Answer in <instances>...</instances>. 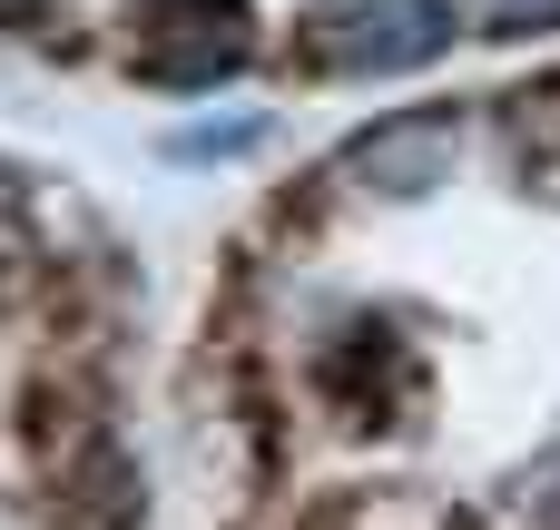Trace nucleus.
Instances as JSON below:
<instances>
[{
    "instance_id": "f257e3e1",
    "label": "nucleus",
    "mask_w": 560,
    "mask_h": 530,
    "mask_svg": "<svg viewBox=\"0 0 560 530\" xmlns=\"http://www.w3.org/2000/svg\"><path fill=\"white\" fill-rule=\"evenodd\" d=\"M453 39L443 0H325L315 10V59L325 69H413Z\"/></svg>"
},
{
    "instance_id": "f03ea898",
    "label": "nucleus",
    "mask_w": 560,
    "mask_h": 530,
    "mask_svg": "<svg viewBox=\"0 0 560 530\" xmlns=\"http://www.w3.org/2000/svg\"><path fill=\"white\" fill-rule=\"evenodd\" d=\"M453 148H463V118H453V108H413V118L364 128V138L335 157V187H364V197H423V187H443Z\"/></svg>"
},
{
    "instance_id": "7ed1b4c3",
    "label": "nucleus",
    "mask_w": 560,
    "mask_h": 530,
    "mask_svg": "<svg viewBox=\"0 0 560 530\" xmlns=\"http://www.w3.org/2000/svg\"><path fill=\"white\" fill-rule=\"evenodd\" d=\"M138 59L148 79L167 89H207L246 59V10L236 0H148V30H138Z\"/></svg>"
},
{
    "instance_id": "20e7f679",
    "label": "nucleus",
    "mask_w": 560,
    "mask_h": 530,
    "mask_svg": "<svg viewBox=\"0 0 560 530\" xmlns=\"http://www.w3.org/2000/svg\"><path fill=\"white\" fill-rule=\"evenodd\" d=\"M560 0H482V20H492V30H522V20H551Z\"/></svg>"
},
{
    "instance_id": "39448f33",
    "label": "nucleus",
    "mask_w": 560,
    "mask_h": 530,
    "mask_svg": "<svg viewBox=\"0 0 560 530\" xmlns=\"http://www.w3.org/2000/svg\"><path fill=\"white\" fill-rule=\"evenodd\" d=\"M551 530H560V502H551Z\"/></svg>"
}]
</instances>
